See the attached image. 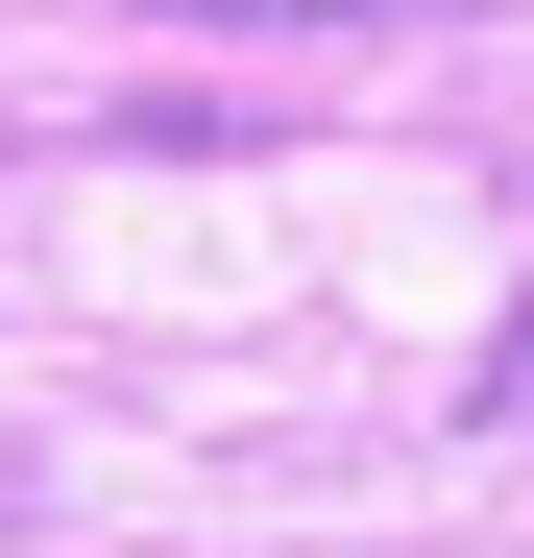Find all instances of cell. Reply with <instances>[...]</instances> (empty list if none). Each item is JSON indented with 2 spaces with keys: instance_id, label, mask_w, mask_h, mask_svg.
<instances>
[{
  "instance_id": "1",
  "label": "cell",
  "mask_w": 534,
  "mask_h": 558,
  "mask_svg": "<svg viewBox=\"0 0 534 558\" xmlns=\"http://www.w3.org/2000/svg\"><path fill=\"white\" fill-rule=\"evenodd\" d=\"M146 25H486V0H146Z\"/></svg>"
},
{
  "instance_id": "2",
  "label": "cell",
  "mask_w": 534,
  "mask_h": 558,
  "mask_svg": "<svg viewBox=\"0 0 534 558\" xmlns=\"http://www.w3.org/2000/svg\"><path fill=\"white\" fill-rule=\"evenodd\" d=\"M510 389H534V340H510Z\"/></svg>"
}]
</instances>
